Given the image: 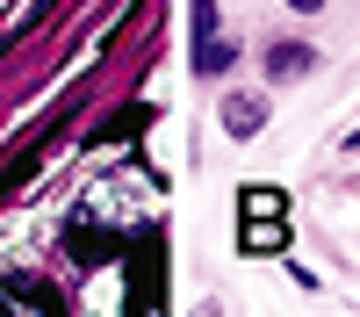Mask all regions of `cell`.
Returning <instances> with one entry per match:
<instances>
[{
  "label": "cell",
  "instance_id": "9c48e42d",
  "mask_svg": "<svg viewBox=\"0 0 360 317\" xmlns=\"http://www.w3.org/2000/svg\"><path fill=\"white\" fill-rule=\"evenodd\" d=\"M15 303H29V310H65V296L44 288V281H15Z\"/></svg>",
  "mask_w": 360,
  "mask_h": 317
},
{
  "label": "cell",
  "instance_id": "8992f818",
  "mask_svg": "<svg viewBox=\"0 0 360 317\" xmlns=\"http://www.w3.org/2000/svg\"><path fill=\"white\" fill-rule=\"evenodd\" d=\"M310 44H274V58H266V72H274V79H295V72H310Z\"/></svg>",
  "mask_w": 360,
  "mask_h": 317
},
{
  "label": "cell",
  "instance_id": "5b68a950",
  "mask_svg": "<svg viewBox=\"0 0 360 317\" xmlns=\"http://www.w3.org/2000/svg\"><path fill=\"white\" fill-rule=\"evenodd\" d=\"M281 209H288V202H281V188H245V195H238V216H245V224L281 216Z\"/></svg>",
  "mask_w": 360,
  "mask_h": 317
},
{
  "label": "cell",
  "instance_id": "ba28073f",
  "mask_svg": "<svg viewBox=\"0 0 360 317\" xmlns=\"http://www.w3.org/2000/svg\"><path fill=\"white\" fill-rule=\"evenodd\" d=\"M259 123H266V108H259V101H231V108H224V130H231V137H252Z\"/></svg>",
  "mask_w": 360,
  "mask_h": 317
},
{
  "label": "cell",
  "instance_id": "7a4b0ae2",
  "mask_svg": "<svg viewBox=\"0 0 360 317\" xmlns=\"http://www.w3.org/2000/svg\"><path fill=\"white\" fill-rule=\"evenodd\" d=\"M195 65L202 72H224L231 65V44L217 37V0H195Z\"/></svg>",
  "mask_w": 360,
  "mask_h": 317
},
{
  "label": "cell",
  "instance_id": "277c9868",
  "mask_svg": "<svg viewBox=\"0 0 360 317\" xmlns=\"http://www.w3.org/2000/svg\"><path fill=\"white\" fill-rule=\"evenodd\" d=\"M144 123H152V108H144V101H130V108H115V115H108V123L94 130V144H115V137H137Z\"/></svg>",
  "mask_w": 360,
  "mask_h": 317
},
{
  "label": "cell",
  "instance_id": "6da1fadb",
  "mask_svg": "<svg viewBox=\"0 0 360 317\" xmlns=\"http://www.w3.org/2000/svg\"><path fill=\"white\" fill-rule=\"evenodd\" d=\"M159 303V238L144 231L130 245V310H152Z\"/></svg>",
  "mask_w": 360,
  "mask_h": 317
},
{
  "label": "cell",
  "instance_id": "52a82bcc",
  "mask_svg": "<svg viewBox=\"0 0 360 317\" xmlns=\"http://www.w3.org/2000/svg\"><path fill=\"white\" fill-rule=\"evenodd\" d=\"M281 245H288L281 216H259V224H245V252H281Z\"/></svg>",
  "mask_w": 360,
  "mask_h": 317
},
{
  "label": "cell",
  "instance_id": "3957f363",
  "mask_svg": "<svg viewBox=\"0 0 360 317\" xmlns=\"http://www.w3.org/2000/svg\"><path fill=\"white\" fill-rule=\"evenodd\" d=\"M65 252L79 267H101V259H115V238H101V231H65Z\"/></svg>",
  "mask_w": 360,
  "mask_h": 317
},
{
  "label": "cell",
  "instance_id": "30bf717a",
  "mask_svg": "<svg viewBox=\"0 0 360 317\" xmlns=\"http://www.w3.org/2000/svg\"><path fill=\"white\" fill-rule=\"evenodd\" d=\"M288 8H295V15H317V8H324V0H288Z\"/></svg>",
  "mask_w": 360,
  "mask_h": 317
}]
</instances>
